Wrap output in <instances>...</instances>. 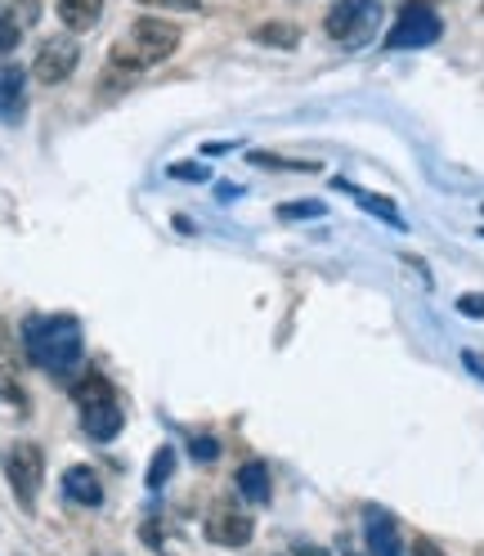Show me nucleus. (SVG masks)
I'll list each match as a JSON object with an SVG mask.
<instances>
[{"label": "nucleus", "mask_w": 484, "mask_h": 556, "mask_svg": "<svg viewBox=\"0 0 484 556\" xmlns=\"http://www.w3.org/2000/svg\"><path fill=\"white\" fill-rule=\"evenodd\" d=\"M288 556H328V552H323V547H309V543H292Z\"/></svg>", "instance_id": "bb28decb"}, {"label": "nucleus", "mask_w": 484, "mask_h": 556, "mask_svg": "<svg viewBox=\"0 0 484 556\" xmlns=\"http://www.w3.org/2000/svg\"><path fill=\"white\" fill-rule=\"evenodd\" d=\"M458 309H462V315H484V296H462Z\"/></svg>", "instance_id": "393cba45"}, {"label": "nucleus", "mask_w": 484, "mask_h": 556, "mask_svg": "<svg viewBox=\"0 0 484 556\" xmlns=\"http://www.w3.org/2000/svg\"><path fill=\"white\" fill-rule=\"evenodd\" d=\"M73 400L86 408V404H99V400H113V381L99 377V372H81L73 381Z\"/></svg>", "instance_id": "dca6fc26"}, {"label": "nucleus", "mask_w": 484, "mask_h": 556, "mask_svg": "<svg viewBox=\"0 0 484 556\" xmlns=\"http://www.w3.org/2000/svg\"><path fill=\"white\" fill-rule=\"evenodd\" d=\"M440 31H444V27H440V14H435V10H426V5H408V10L395 18L386 46H391V50H422V46L440 41Z\"/></svg>", "instance_id": "39448f33"}, {"label": "nucleus", "mask_w": 484, "mask_h": 556, "mask_svg": "<svg viewBox=\"0 0 484 556\" xmlns=\"http://www.w3.org/2000/svg\"><path fill=\"white\" fill-rule=\"evenodd\" d=\"M269 467H260V463H247V467H238V494H242V503H256V507H265L269 503Z\"/></svg>", "instance_id": "4468645a"}, {"label": "nucleus", "mask_w": 484, "mask_h": 556, "mask_svg": "<svg viewBox=\"0 0 484 556\" xmlns=\"http://www.w3.org/2000/svg\"><path fill=\"white\" fill-rule=\"evenodd\" d=\"M41 18L37 0H0V54L18 50V41L27 37V27Z\"/></svg>", "instance_id": "6e6552de"}, {"label": "nucleus", "mask_w": 484, "mask_h": 556, "mask_svg": "<svg viewBox=\"0 0 484 556\" xmlns=\"http://www.w3.org/2000/svg\"><path fill=\"white\" fill-rule=\"evenodd\" d=\"M144 539H149V547H166V539H162V520H149V526H144Z\"/></svg>", "instance_id": "b1692460"}, {"label": "nucleus", "mask_w": 484, "mask_h": 556, "mask_svg": "<svg viewBox=\"0 0 484 556\" xmlns=\"http://www.w3.org/2000/svg\"><path fill=\"white\" fill-rule=\"evenodd\" d=\"M135 5H149V10H184V14H193L202 0H135Z\"/></svg>", "instance_id": "5701e85b"}, {"label": "nucleus", "mask_w": 484, "mask_h": 556, "mask_svg": "<svg viewBox=\"0 0 484 556\" xmlns=\"http://www.w3.org/2000/svg\"><path fill=\"white\" fill-rule=\"evenodd\" d=\"M377 23H382V0H336V5L328 10L323 27H328V37L341 41V46H359L368 41Z\"/></svg>", "instance_id": "7ed1b4c3"}, {"label": "nucleus", "mask_w": 484, "mask_h": 556, "mask_svg": "<svg viewBox=\"0 0 484 556\" xmlns=\"http://www.w3.org/2000/svg\"><path fill=\"white\" fill-rule=\"evenodd\" d=\"M103 14V0H59V23L67 31H90Z\"/></svg>", "instance_id": "ddd939ff"}, {"label": "nucleus", "mask_w": 484, "mask_h": 556, "mask_svg": "<svg viewBox=\"0 0 484 556\" xmlns=\"http://www.w3.org/2000/svg\"><path fill=\"white\" fill-rule=\"evenodd\" d=\"M202 534L212 539V543H220V547H242V543H252L256 526H252V516L242 511V507L220 503V507L206 511V520H202Z\"/></svg>", "instance_id": "0eeeda50"}, {"label": "nucleus", "mask_w": 484, "mask_h": 556, "mask_svg": "<svg viewBox=\"0 0 484 556\" xmlns=\"http://www.w3.org/2000/svg\"><path fill=\"white\" fill-rule=\"evenodd\" d=\"M170 471H176V454H170V448H157V454H153V471H149V484H153V490H162Z\"/></svg>", "instance_id": "6ab92c4d"}, {"label": "nucleus", "mask_w": 484, "mask_h": 556, "mask_svg": "<svg viewBox=\"0 0 484 556\" xmlns=\"http://www.w3.org/2000/svg\"><path fill=\"white\" fill-rule=\"evenodd\" d=\"M27 109V73L14 63H0V122L18 126Z\"/></svg>", "instance_id": "1a4fd4ad"}, {"label": "nucleus", "mask_w": 484, "mask_h": 556, "mask_svg": "<svg viewBox=\"0 0 484 556\" xmlns=\"http://www.w3.org/2000/svg\"><path fill=\"white\" fill-rule=\"evenodd\" d=\"M59 490H63L67 503H77V507H99L103 503V484H99V476L90 467H67Z\"/></svg>", "instance_id": "f8f14e48"}, {"label": "nucleus", "mask_w": 484, "mask_h": 556, "mask_svg": "<svg viewBox=\"0 0 484 556\" xmlns=\"http://www.w3.org/2000/svg\"><path fill=\"white\" fill-rule=\"evenodd\" d=\"M189 448H193V458H198V463H212V458L220 454V444H216L212 435H193V440H189Z\"/></svg>", "instance_id": "412c9836"}, {"label": "nucleus", "mask_w": 484, "mask_h": 556, "mask_svg": "<svg viewBox=\"0 0 484 556\" xmlns=\"http://www.w3.org/2000/svg\"><path fill=\"white\" fill-rule=\"evenodd\" d=\"M23 351L50 377H77L81 372V324L73 315H31L23 324Z\"/></svg>", "instance_id": "f257e3e1"}, {"label": "nucleus", "mask_w": 484, "mask_h": 556, "mask_svg": "<svg viewBox=\"0 0 484 556\" xmlns=\"http://www.w3.org/2000/svg\"><path fill=\"white\" fill-rule=\"evenodd\" d=\"M5 480H10L14 498L31 511L37 507V494H41V480H46V454L37 444H27V440L10 444L5 448Z\"/></svg>", "instance_id": "20e7f679"}, {"label": "nucleus", "mask_w": 484, "mask_h": 556, "mask_svg": "<svg viewBox=\"0 0 484 556\" xmlns=\"http://www.w3.org/2000/svg\"><path fill=\"white\" fill-rule=\"evenodd\" d=\"M166 176H180V180H212V170H202V166H193V162H176V166H170L166 170Z\"/></svg>", "instance_id": "4be33fe9"}, {"label": "nucleus", "mask_w": 484, "mask_h": 556, "mask_svg": "<svg viewBox=\"0 0 484 556\" xmlns=\"http://www.w3.org/2000/svg\"><path fill=\"white\" fill-rule=\"evenodd\" d=\"M122 422H126V413H122L117 395H113V400H99V404H86V408H81V427H86V435H90V440H99V444L117 440Z\"/></svg>", "instance_id": "9b49d317"}, {"label": "nucleus", "mask_w": 484, "mask_h": 556, "mask_svg": "<svg viewBox=\"0 0 484 556\" xmlns=\"http://www.w3.org/2000/svg\"><path fill=\"white\" fill-rule=\"evenodd\" d=\"M296 37H301V31H296L292 23H265V27H256V41H260V46H283V50H292Z\"/></svg>", "instance_id": "f3484780"}, {"label": "nucleus", "mask_w": 484, "mask_h": 556, "mask_svg": "<svg viewBox=\"0 0 484 556\" xmlns=\"http://www.w3.org/2000/svg\"><path fill=\"white\" fill-rule=\"evenodd\" d=\"M176 46H180V31L170 27V23H162V18H140L135 23L126 37L113 46V73H126V77H140L144 67H153V63H162V59H170L176 54Z\"/></svg>", "instance_id": "f03ea898"}, {"label": "nucleus", "mask_w": 484, "mask_h": 556, "mask_svg": "<svg viewBox=\"0 0 484 556\" xmlns=\"http://www.w3.org/2000/svg\"><path fill=\"white\" fill-rule=\"evenodd\" d=\"M77 59H81V50H77L73 37H50L37 50V59H31V77H37L41 86H59V81H67L77 73Z\"/></svg>", "instance_id": "423d86ee"}, {"label": "nucleus", "mask_w": 484, "mask_h": 556, "mask_svg": "<svg viewBox=\"0 0 484 556\" xmlns=\"http://www.w3.org/2000/svg\"><path fill=\"white\" fill-rule=\"evenodd\" d=\"M336 189H341V193H351V198H355L359 206H368V212H372L377 220H386V225H404V220H399V206H395L391 198H377V193H364V189H355L351 180H336Z\"/></svg>", "instance_id": "2eb2a0df"}, {"label": "nucleus", "mask_w": 484, "mask_h": 556, "mask_svg": "<svg viewBox=\"0 0 484 556\" xmlns=\"http://www.w3.org/2000/svg\"><path fill=\"white\" fill-rule=\"evenodd\" d=\"M279 216H288V220H309V216H323V206H319V202H288V206H279Z\"/></svg>", "instance_id": "aec40b11"}, {"label": "nucleus", "mask_w": 484, "mask_h": 556, "mask_svg": "<svg viewBox=\"0 0 484 556\" xmlns=\"http://www.w3.org/2000/svg\"><path fill=\"white\" fill-rule=\"evenodd\" d=\"M412 556H444V552L431 539H418V543H412Z\"/></svg>", "instance_id": "a878e982"}, {"label": "nucleus", "mask_w": 484, "mask_h": 556, "mask_svg": "<svg viewBox=\"0 0 484 556\" xmlns=\"http://www.w3.org/2000/svg\"><path fill=\"white\" fill-rule=\"evenodd\" d=\"M364 543L372 556H404L399 547V526L382 511V507H368L364 511Z\"/></svg>", "instance_id": "9d476101"}, {"label": "nucleus", "mask_w": 484, "mask_h": 556, "mask_svg": "<svg viewBox=\"0 0 484 556\" xmlns=\"http://www.w3.org/2000/svg\"><path fill=\"white\" fill-rule=\"evenodd\" d=\"M0 404H14V408H27V395L18 387V372L10 364H0Z\"/></svg>", "instance_id": "a211bd4d"}]
</instances>
